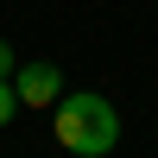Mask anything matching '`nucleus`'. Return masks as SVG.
Here are the masks:
<instances>
[{
    "instance_id": "3",
    "label": "nucleus",
    "mask_w": 158,
    "mask_h": 158,
    "mask_svg": "<svg viewBox=\"0 0 158 158\" xmlns=\"http://www.w3.org/2000/svg\"><path fill=\"white\" fill-rule=\"evenodd\" d=\"M13 108H19V95H13V76H0V127L13 120Z\"/></svg>"
},
{
    "instance_id": "2",
    "label": "nucleus",
    "mask_w": 158,
    "mask_h": 158,
    "mask_svg": "<svg viewBox=\"0 0 158 158\" xmlns=\"http://www.w3.org/2000/svg\"><path fill=\"white\" fill-rule=\"evenodd\" d=\"M13 95H19V108H57L63 101V70L57 63H19L13 70Z\"/></svg>"
},
{
    "instance_id": "4",
    "label": "nucleus",
    "mask_w": 158,
    "mask_h": 158,
    "mask_svg": "<svg viewBox=\"0 0 158 158\" xmlns=\"http://www.w3.org/2000/svg\"><path fill=\"white\" fill-rule=\"evenodd\" d=\"M0 76H13V44L0 38Z\"/></svg>"
},
{
    "instance_id": "1",
    "label": "nucleus",
    "mask_w": 158,
    "mask_h": 158,
    "mask_svg": "<svg viewBox=\"0 0 158 158\" xmlns=\"http://www.w3.org/2000/svg\"><path fill=\"white\" fill-rule=\"evenodd\" d=\"M57 146L76 152V158H101L114 152V139H120V114H114L108 95H95V89H76V95L57 101Z\"/></svg>"
}]
</instances>
